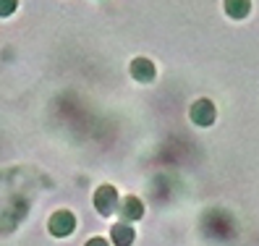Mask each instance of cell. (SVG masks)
Here are the masks:
<instances>
[{
	"mask_svg": "<svg viewBox=\"0 0 259 246\" xmlns=\"http://www.w3.org/2000/svg\"><path fill=\"white\" fill-rule=\"evenodd\" d=\"M115 207H118V191L110 186V183H105V186H100L95 191V210L108 218V215L115 212Z\"/></svg>",
	"mask_w": 259,
	"mask_h": 246,
	"instance_id": "cell-1",
	"label": "cell"
},
{
	"mask_svg": "<svg viewBox=\"0 0 259 246\" xmlns=\"http://www.w3.org/2000/svg\"><path fill=\"white\" fill-rule=\"evenodd\" d=\"M48 228H50V233L53 236H71L73 233V228H76V218H73V212H68V210H58L53 218H50V223H48Z\"/></svg>",
	"mask_w": 259,
	"mask_h": 246,
	"instance_id": "cell-2",
	"label": "cell"
},
{
	"mask_svg": "<svg viewBox=\"0 0 259 246\" xmlns=\"http://www.w3.org/2000/svg\"><path fill=\"white\" fill-rule=\"evenodd\" d=\"M189 115H191V120L196 123V126H209V123L215 120V105H212L209 100H196L191 105Z\"/></svg>",
	"mask_w": 259,
	"mask_h": 246,
	"instance_id": "cell-3",
	"label": "cell"
},
{
	"mask_svg": "<svg viewBox=\"0 0 259 246\" xmlns=\"http://www.w3.org/2000/svg\"><path fill=\"white\" fill-rule=\"evenodd\" d=\"M118 212H120V218H123V223H131V220H139L144 215V204L136 196H123L118 202Z\"/></svg>",
	"mask_w": 259,
	"mask_h": 246,
	"instance_id": "cell-4",
	"label": "cell"
},
{
	"mask_svg": "<svg viewBox=\"0 0 259 246\" xmlns=\"http://www.w3.org/2000/svg\"><path fill=\"white\" fill-rule=\"evenodd\" d=\"M131 76L136 81H152V79H155V63L147 60V58L131 60Z\"/></svg>",
	"mask_w": 259,
	"mask_h": 246,
	"instance_id": "cell-5",
	"label": "cell"
},
{
	"mask_svg": "<svg viewBox=\"0 0 259 246\" xmlns=\"http://www.w3.org/2000/svg\"><path fill=\"white\" fill-rule=\"evenodd\" d=\"M110 238H113V243L115 246H131L134 243V228L128 225V223H115L113 228H110Z\"/></svg>",
	"mask_w": 259,
	"mask_h": 246,
	"instance_id": "cell-6",
	"label": "cell"
},
{
	"mask_svg": "<svg viewBox=\"0 0 259 246\" xmlns=\"http://www.w3.org/2000/svg\"><path fill=\"white\" fill-rule=\"evenodd\" d=\"M251 11V0H225V13L231 19H246Z\"/></svg>",
	"mask_w": 259,
	"mask_h": 246,
	"instance_id": "cell-7",
	"label": "cell"
},
{
	"mask_svg": "<svg viewBox=\"0 0 259 246\" xmlns=\"http://www.w3.org/2000/svg\"><path fill=\"white\" fill-rule=\"evenodd\" d=\"M19 8V0H0V16H11Z\"/></svg>",
	"mask_w": 259,
	"mask_h": 246,
	"instance_id": "cell-8",
	"label": "cell"
},
{
	"mask_svg": "<svg viewBox=\"0 0 259 246\" xmlns=\"http://www.w3.org/2000/svg\"><path fill=\"white\" fill-rule=\"evenodd\" d=\"M84 246H110V243H108V241H105L102 236H95V238H89V241H87Z\"/></svg>",
	"mask_w": 259,
	"mask_h": 246,
	"instance_id": "cell-9",
	"label": "cell"
}]
</instances>
